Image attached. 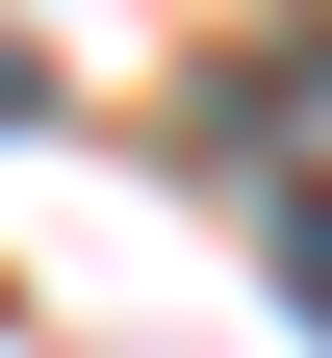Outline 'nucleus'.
<instances>
[{"mask_svg": "<svg viewBox=\"0 0 332 358\" xmlns=\"http://www.w3.org/2000/svg\"><path fill=\"white\" fill-rule=\"evenodd\" d=\"M281 282H307V307H332V179H307V205H281Z\"/></svg>", "mask_w": 332, "mask_h": 358, "instance_id": "nucleus-1", "label": "nucleus"}]
</instances>
